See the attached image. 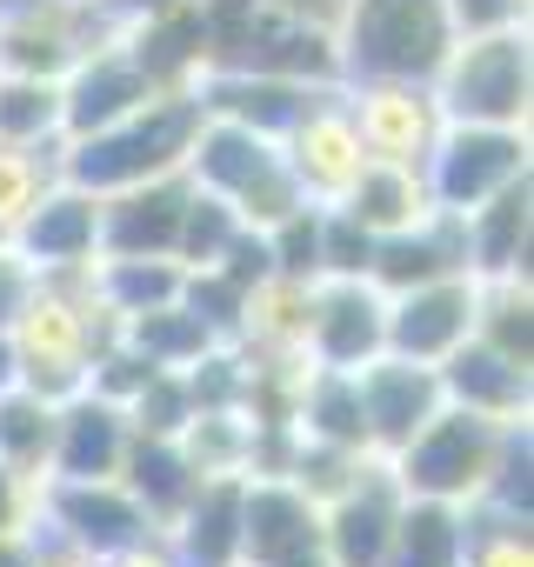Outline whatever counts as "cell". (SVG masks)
<instances>
[{
  "mask_svg": "<svg viewBox=\"0 0 534 567\" xmlns=\"http://www.w3.org/2000/svg\"><path fill=\"white\" fill-rule=\"evenodd\" d=\"M514 427H527V421H514ZM514 427H507V421H481V414L441 401V414H434L388 467H394L401 494H428V501L474 507V501H487V487H494V474H501V454H507V441H514Z\"/></svg>",
  "mask_w": 534,
  "mask_h": 567,
  "instance_id": "obj_6",
  "label": "cell"
},
{
  "mask_svg": "<svg viewBox=\"0 0 534 567\" xmlns=\"http://www.w3.org/2000/svg\"><path fill=\"white\" fill-rule=\"evenodd\" d=\"M401 501L408 494H401L394 467L381 454H368L355 467V481L335 501H321V554H328V567H381Z\"/></svg>",
  "mask_w": 534,
  "mask_h": 567,
  "instance_id": "obj_11",
  "label": "cell"
},
{
  "mask_svg": "<svg viewBox=\"0 0 534 567\" xmlns=\"http://www.w3.org/2000/svg\"><path fill=\"white\" fill-rule=\"evenodd\" d=\"M54 181H61V141H41V147L0 141V234H14Z\"/></svg>",
  "mask_w": 534,
  "mask_h": 567,
  "instance_id": "obj_31",
  "label": "cell"
},
{
  "mask_svg": "<svg viewBox=\"0 0 534 567\" xmlns=\"http://www.w3.org/2000/svg\"><path fill=\"white\" fill-rule=\"evenodd\" d=\"M101 567H181V560H174V547H167V534H147V540H134V547H121V554H107Z\"/></svg>",
  "mask_w": 534,
  "mask_h": 567,
  "instance_id": "obj_40",
  "label": "cell"
},
{
  "mask_svg": "<svg viewBox=\"0 0 534 567\" xmlns=\"http://www.w3.org/2000/svg\"><path fill=\"white\" fill-rule=\"evenodd\" d=\"M161 94V81L147 74V61L127 48V34L88 48L68 74H61V141H81V134H101L114 121H127L134 107H147Z\"/></svg>",
  "mask_w": 534,
  "mask_h": 567,
  "instance_id": "obj_10",
  "label": "cell"
},
{
  "mask_svg": "<svg viewBox=\"0 0 534 567\" xmlns=\"http://www.w3.org/2000/svg\"><path fill=\"white\" fill-rule=\"evenodd\" d=\"M281 14H295V21H315V28H335V14L348 8V0H275Z\"/></svg>",
  "mask_w": 534,
  "mask_h": 567,
  "instance_id": "obj_41",
  "label": "cell"
},
{
  "mask_svg": "<svg viewBox=\"0 0 534 567\" xmlns=\"http://www.w3.org/2000/svg\"><path fill=\"white\" fill-rule=\"evenodd\" d=\"M121 341L141 354V361H154V368H194L220 334L187 308V295L181 301H161V308H141V315H127L121 321Z\"/></svg>",
  "mask_w": 534,
  "mask_h": 567,
  "instance_id": "obj_29",
  "label": "cell"
},
{
  "mask_svg": "<svg viewBox=\"0 0 534 567\" xmlns=\"http://www.w3.org/2000/svg\"><path fill=\"white\" fill-rule=\"evenodd\" d=\"M374 354H388V295L368 288V280H315L308 301V361L315 368H368Z\"/></svg>",
  "mask_w": 534,
  "mask_h": 567,
  "instance_id": "obj_12",
  "label": "cell"
},
{
  "mask_svg": "<svg viewBox=\"0 0 534 567\" xmlns=\"http://www.w3.org/2000/svg\"><path fill=\"white\" fill-rule=\"evenodd\" d=\"M240 234H247V227H240V220H234V214H227L214 194H201V187H194V194H187V214H181L174 260H181L187 274H194V267H214V260H220V254H227Z\"/></svg>",
  "mask_w": 534,
  "mask_h": 567,
  "instance_id": "obj_34",
  "label": "cell"
},
{
  "mask_svg": "<svg viewBox=\"0 0 534 567\" xmlns=\"http://www.w3.org/2000/svg\"><path fill=\"white\" fill-rule=\"evenodd\" d=\"M0 247H8V234H0Z\"/></svg>",
  "mask_w": 534,
  "mask_h": 567,
  "instance_id": "obj_45",
  "label": "cell"
},
{
  "mask_svg": "<svg viewBox=\"0 0 534 567\" xmlns=\"http://www.w3.org/2000/svg\"><path fill=\"white\" fill-rule=\"evenodd\" d=\"M187 194H194L187 167L121 187V194H101V254H174Z\"/></svg>",
  "mask_w": 534,
  "mask_h": 567,
  "instance_id": "obj_21",
  "label": "cell"
},
{
  "mask_svg": "<svg viewBox=\"0 0 534 567\" xmlns=\"http://www.w3.org/2000/svg\"><path fill=\"white\" fill-rule=\"evenodd\" d=\"M28 567H101V560H94L88 547H74V540H61V534H48V527H41V534H34V560H28Z\"/></svg>",
  "mask_w": 534,
  "mask_h": 567,
  "instance_id": "obj_39",
  "label": "cell"
},
{
  "mask_svg": "<svg viewBox=\"0 0 534 567\" xmlns=\"http://www.w3.org/2000/svg\"><path fill=\"white\" fill-rule=\"evenodd\" d=\"M121 341V321L101 308L94 295V260L88 267H54L34 274V288L21 301V315L8 321V348H14V388L41 394V401H68L88 388L94 361Z\"/></svg>",
  "mask_w": 534,
  "mask_h": 567,
  "instance_id": "obj_1",
  "label": "cell"
},
{
  "mask_svg": "<svg viewBox=\"0 0 534 567\" xmlns=\"http://www.w3.org/2000/svg\"><path fill=\"white\" fill-rule=\"evenodd\" d=\"M34 560V534H14V540H0V567H28Z\"/></svg>",
  "mask_w": 534,
  "mask_h": 567,
  "instance_id": "obj_42",
  "label": "cell"
},
{
  "mask_svg": "<svg viewBox=\"0 0 534 567\" xmlns=\"http://www.w3.org/2000/svg\"><path fill=\"white\" fill-rule=\"evenodd\" d=\"M454 34H507L527 28V0H441Z\"/></svg>",
  "mask_w": 534,
  "mask_h": 567,
  "instance_id": "obj_37",
  "label": "cell"
},
{
  "mask_svg": "<svg viewBox=\"0 0 534 567\" xmlns=\"http://www.w3.org/2000/svg\"><path fill=\"white\" fill-rule=\"evenodd\" d=\"M187 181L201 194H214L240 227L267 234L275 220H288L301 207V187L281 161V141H267L254 127H234V121H201L194 147H187Z\"/></svg>",
  "mask_w": 534,
  "mask_h": 567,
  "instance_id": "obj_4",
  "label": "cell"
},
{
  "mask_svg": "<svg viewBox=\"0 0 534 567\" xmlns=\"http://www.w3.org/2000/svg\"><path fill=\"white\" fill-rule=\"evenodd\" d=\"M474 315H481V280L474 274H441L428 288L388 295V354L434 368L474 334Z\"/></svg>",
  "mask_w": 534,
  "mask_h": 567,
  "instance_id": "obj_13",
  "label": "cell"
},
{
  "mask_svg": "<svg viewBox=\"0 0 534 567\" xmlns=\"http://www.w3.org/2000/svg\"><path fill=\"white\" fill-rule=\"evenodd\" d=\"M321 547V507L295 481H247L240 501V567H281Z\"/></svg>",
  "mask_w": 534,
  "mask_h": 567,
  "instance_id": "obj_19",
  "label": "cell"
},
{
  "mask_svg": "<svg viewBox=\"0 0 534 567\" xmlns=\"http://www.w3.org/2000/svg\"><path fill=\"white\" fill-rule=\"evenodd\" d=\"M341 101L361 127L368 161H401V167H428L448 114L434 101L428 81H341Z\"/></svg>",
  "mask_w": 534,
  "mask_h": 567,
  "instance_id": "obj_9",
  "label": "cell"
},
{
  "mask_svg": "<svg viewBox=\"0 0 534 567\" xmlns=\"http://www.w3.org/2000/svg\"><path fill=\"white\" fill-rule=\"evenodd\" d=\"M240 501H247V474H207L187 507L161 527L181 567H240Z\"/></svg>",
  "mask_w": 534,
  "mask_h": 567,
  "instance_id": "obj_22",
  "label": "cell"
},
{
  "mask_svg": "<svg viewBox=\"0 0 534 567\" xmlns=\"http://www.w3.org/2000/svg\"><path fill=\"white\" fill-rule=\"evenodd\" d=\"M8 247H14L34 274L101 260V194H88V187H74V181H54V187L34 200V214L8 234Z\"/></svg>",
  "mask_w": 534,
  "mask_h": 567,
  "instance_id": "obj_17",
  "label": "cell"
},
{
  "mask_svg": "<svg viewBox=\"0 0 534 567\" xmlns=\"http://www.w3.org/2000/svg\"><path fill=\"white\" fill-rule=\"evenodd\" d=\"M0 141H61V81H14L0 74Z\"/></svg>",
  "mask_w": 534,
  "mask_h": 567,
  "instance_id": "obj_32",
  "label": "cell"
},
{
  "mask_svg": "<svg viewBox=\"0 0 534 567\" xmlns=\"http://www.w3.org/2000/svg\"><path fill=\"white\" fill-rule=\"evenodd\" d=\"M355 394H361V421H368V454H381V461H394L441 414L434 368L401 361V354H374L368 368H355Z\"/></svg>",
  "mask_w": 534,
  "mask_h": 567,
  "instance_id": "obj_15",
  "label": "cell"
},
{
  "mask_svg": "<svg viewBox=\"0 0 534 567\" xmlns=\"http://www.w3.org/2000/svg\"><path fill=\"white\" fill-rule=\"evenodd\" d=\"M41 474H21L0 461V540H14V534H41Z\"/></svg>",
  "mask_w": 534,
  "mask_h": 567,
  "instance_id": "obj_36",
  "label": "cell"
},
{
  "mask_svg": "<svg viewBox=\"0 0 534 567\" xmlns=\"http://www.w3.org/2000/svg\"><path fill=\"white\" fill-rule=\"evenodd\" d=\"M441 274H468V247H461V220L454 214H428L421 227H401V234H381L374 254H368V288L381 295H408V288H428Z\"/></svg>",
  "mask_w": 534,
  "mask_h": 567,
  "instance_id": "obj_23",
  "label": "cell"
},
{
  "mask_svg": "<svg viewBox=\"0 0 534 567\" xmlns=\"http://www.w3.org/2000/svg\"><path fill=\"white\" fill-rule=\"evenodd\" d=\"M434 101L461 127H527L534 107V61L527 28L507 34H454V48L434 68Z\"/></svg>",
  "mask_w": 534,
  "mask_h": 567,
  "instance_id": "obj_5",
  "label": "cell"
},
{
  "mask_svg": "<svg viewBox=\"0 0 534 567\" xmlns=\"http://www.w3.org/2000/svg\"><path fill=\"white\" fill-rule=\"evenodd\" d=\"M328 34L341 81H434L441 54L454 48L441 0H348Z\"/></svg>",
  "mask_w": 534,
  "mask_h": 567,
  "instance_id": "obj_3",
  "label": "cell"
},
{
  "mask_svg": "<svg viewBox=\"0 0 534 567\" xmlns=\"http://www.w3.org/2000/svg\"><path fill=\"white\" fill-rule=\"evenodd\" d=\"M201 121H207V107H201L194 81L187 87H161L127 121H114L101 134H81V141H61V181H74L88 194H121V187H141V181L181 174Z\"/></svg>",
  "mask_w": 534,
  "mask_h": 567,
  "instance_id": "obj_2",
  "label": "cell"
},
{
  "mask_svg": "<svg viewBox=\"0 0 534 567\" xmlns=\"http://www.w3.org/2000/svg\"><path fill=\"white\" fill-rule=\"evenodd\" d=\"M368 254H374V234L361 220H348L341 207H321V280L341 274V280H368Z\"/></svg>",
  "mask_w": 534,
  "mask_h": 567,
  "instance_id": "obj_35",
  "label": "cell"
},
{
  "mask_svg": "<svg viewBox=\"0 0 534 567\" xmlns=\"http://www.w3.org/2000/svg\"><path fill=\"white\" fill-rule=\"evenodd\" d=\"M81 8H114V0H81Z\"/></svg>",
  "mask_w": 534,
  "mask_h": 567,
  "instance_id": "obj_44",
  "label": "cell"
},
{
  "mask_svg": "<svg viewBox=\"0 0 534 567\" xmlns=\"http://www.w3.org/2000/svg\"><path fill=\"white\" fill-rule=\"evenodd\" d=\"M201 481H207V474L187 461V447H181L174 434H134V447H127V461H121V487L147 507L154 527H167V520L187 507V494H194Z\"/></svg>",
  "mask_w": 534,
  "mask_h": 567,
  "instance_id": "obj_26",
  "label": "cell"
},
{
  "mask_svg": "<svg viewBox=\"0 0 534 567\" xmlns=\"http://www.w3.org/2000/svg\"><path fill=\"white\" fill-rule=\"evenodd\" d=\"M527 234H534V207H527V181H514L494 200H481L474 214H461L468 274L474 280H527Z\"/></svg>",
  "mask_w": 534,
  "mask_h": 567,
  "instance_id": "obj_24",
  "label": "cell"
},
{
  "mask_svg": "<svg viewBox=\"0 0 534 567\" xmlns=\"http://www.w3.org/2000/svg\"><path fill=\"white\" fill-rule=\"evenodd\" d=\"M134 447V421L121 401L81 388L54 408V454L48 481H121V461Z\"/></svg>",
  "mask_w": 534,
  "mask_h": 567,
  "instance_id": "obj_16",
  "label": "cell"
},
{
  "mask_svg": "<svg viewBox=\"0 0 534 567\" xmlns=\"http://www.w3.org/2000/svg\"><path fill=\"white\" fill-rule=\"evenodd\" d=\"M28 288H34V267H28V260H21L14 247H0V334H8V321L21 315Z\"/></svg>",
  "mask_w": 534,
  "mask_h": 567,
  "instance_id": "obj_38",
  "label": "cell"
},
{
  "mask_svg": "<svg viewBox=\"0 0 534 567\" xmlns=\"http://www.w3.org/2000/svg\"><path fill=\"white\" fill-rule=\"evenodd\" d=\"M48 454H54V401L28 388H0V461L48 481Z\"/></svg>",
  "mask_w": 534,
  "mask_h": 567,
  "instance_id": "obj_30",
  "label": "cell"
},
{
  "mask_svg": "<svg viewBox=\"0 0 534 567\" xmlns=\"http://www.w3.org/2000/svg\"><path fill=\"white\" fill-rule=\"evenodd\" d=\"M281 161H288V174H295L308 207H341L348 200V187L368 167V147H361V127H355L341 87H321L301 107V121L281 134Z\"/></svg>",
  "mask_w": 534,
  "mask_h": 567,
  "instance_id": "obj_8",
  "label": "cell"
},
{
  "mask_svg": "<svg viewBox=\"0 0 534 567\" xmlns=\"http://www.w3.org/2000/svg\"><path fill=\"white\" fill-rule=\"evenodd\" d=\"M434 381H441V401L448 408H468L481 421H527V401H534V368L494 354L481 334H468L448 361H434Z\"/></svg>",
  "mask_w": 534,
  "mask_h": 567,
  "instance_id": "obj_20",
  "label": "cell"
},
{
  "mask_svg": "<svg viewBox=\"0 0 534 567\" xmlns=\"http://www.w3.org/2000/svg\"><path fill=\"white\" fill-rule=\"evenodd\" d=\"M421 174H428L434 207L461 220L481 200H494L501 187L527 181V127H461V121H448Z\"/></svg>",
  "mask_w": 534,
  "mask_h": 567,
  "instance_id": "obj_7",
  "label": "cell"
},
{
  "mask_svg": "<svg viewBox=\"0 0 534 567\" xmlns=\"http://www.w3.org/2000/svg\"><path fill=\"white\" fill-rule=\"evenodd\" d=\"M308 301H315V280L267 267L260 280H247L227 341L254 361H308Z\"/></svg>",
  "mask_w": 534,
  "mask_h": 567,
  "instance_id": "obj_18",
  "label": "cell"
},
{
  "mask_svg": "<svg viewBox=\"0 0 534 567\" xmlns=\"http://www.w3.org/2000/svg\"><path fill=\"white\" fill-rule=\"evenodd\" d=\"M0 388H14V348H8V334H0Z\"/></svg>",
  "mask_w": 534,
  "mask_h": 567,
  "instance_id": "obj_43",
  "label": "cell"
},
{
  "mask_svg": "<svg viewBox=\"0 0 534 567\" xmlns=\"http://www.w3.org/2000/svg\"><path fill=\"white\" fill-rule=\"evenodd\" d=\"M461 567H534L527 514H507V507L474 501L468 507V560Z\"/></svg>",
  "mask_w": 534,
  "mask_h": 567,
  "instance_id": "obj_33",
  "label": "cell"
},
{
  "mask_svg": "<svg viewBox=\"0 0 534 567\" xmlns=\"http://www.w3.org/2000/svg\"><path fill=\"white\" fill-rule=\"evenodd\" d=\"M348 220H361L374 240L381 234H401V227H421L434 214V194H428V174L421 167H401V161H368L361 181L348 187L341 200Z\"/></svg>",
  "mask_w": 534,
  "mask_h": 567,
  "instance_id": "obj_25",
  "label": "cell"
},
{
  "mask_svg": "<svg viewBox=\"0 0 534 567\" xmlns=\"http://www.w3.org/2000/svg\"><path fill=\"white\" fill-rule=\"evenodd\" d=\"M461 560H468V507L408 494L394 514L381 567H461Z\"/></svg>",
  "mask_w": 534,
  "mask_h": 567,
  "instance_id": "obj_27",
  "label": "cell"
},
{
  "mask_svg": "<svg viewBox=\"0 0 534 567\" xmlns=\"http://www.w3.org/2000/svg\"><path fill=\"white\" fill-rule=\"evenodd\" d=\"M41 527L61 534V540H74V547H88L94 560H107V554L161 534L147 520V507L121 481H48L41 487Z\"/></svg>",
  "mask_w": 534,
  "mask_h": 567,
  "instance_id": "obj_14",
  "label": "cell"
},
{
  "mask_svg": "<svg viewBox=\"0 0 534 567\" xmlns=\"http://www.w3.org/2000/svg\"><path fill=\"white\" fill-rule=\"evenodd\" d=\"M295 434H301V441H328V447L368 454V421H361L355 374L308 361V374H301V388H295Z\"/></svg>",
  "mask_w": 534,
  "mask_h": 567,
  "instance_id": "obj_28",
  "label": "cell"
}]
</instances>
